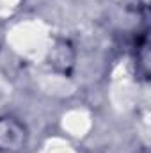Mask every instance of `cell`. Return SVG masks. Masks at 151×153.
Masks as SVG:
<instances>
[{"mask_svg": "<svg viewBox=\"0 0 151 153\" xmlns=\"http://www.w3.org/2000/svg\"><path fill=\"white\" fill-rule=\"evenodd\" d=\"M29 143L27 126L13 116L0 117V153H20Z\"/></svg>", "mask_w": 151, "mask_h": 153, "instance_id": "6da1fadb", "label": "cell"}]
</instances>
